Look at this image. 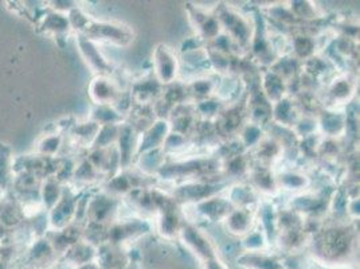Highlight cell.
Instances as JSON below:
<instances>
[{"label": "cell", "mask_w": 360, "mask_h": 269, "mask_svg": "<svg viewBox=\"0 0 360 269\" xmlns=\"http://www.w3.org/2000/svg\"><path fill=\"white\" fill-rule=\"evenodd\" d=\"M238 264L245 269H284V261L276 256L262 252H245L238 257Z\"/></svg>", "instance_id": "cell-4"}, {"label": "cell", "mask_w": 360, "mask_h": 269, "mask_svg": "<svg viewBox=\"0 0 360 269\" xmlns=\"http://www.w3.org/2000/svg\"><path fill=\"white\" fill-rule=\"evenodd\" d=\"M178 236L180 237L181 244L184 245V248L190 254H194L200 263L209 260L211 257L218 256L215 245L211 242L203 232L198 230L193 225L181 226Z\"/></svg>", "instance_id": "cell-1"}, {"label": "cell", "mask_w": 360, "mask_h": 269, "mask_svg": "<svg viewBox=\"0 0 360 269\" xmlns=\"http://www.w3.org/2000/svg\"><path fill=\"white\" fill-rule=\"evenodd\" d=\"M265 234L261 232H250L245 236L243 248L246 252H262L265 249Z\"/></svg>", "instance_id": "cell-5"}, {"label": "cell", "mask_w": 360, "mask_h": 269, "mask_svg": "<svg viewBox=\"0 0 360 269\" xmlns=\"http://www.w3.org/2000/svg\"><path fill=\"white\" fill-rule=\"evenodd\" d=\"M200 264H202V269H229L225 261H222L219 256L211 257V258L200 263Z\"/></svg>", "instance_id": "cell-8"}, {"label": "cell", "mask_w": 360, "mask_h": 269, "mask_svg": "<svg viewBox=\"0 0 360 269\" xmlns=\"http://www.w3.org/2000/svg\"><path fill=\"white\" fill-rule=\"evenodd\" d=\"M153 70L160 85H171L179 73V60L175 51L167 45H158L153 51Z\"/></svg>", "instance_id": "cell-2"}, {"label": "cell", "mask_w": 360, "mask_h": 269, "mask_svg": "<svg viewBox=\"0 0 360 269\" xmlns=\"http://www.w3.org/2000/svg\"><path fill=\"white\" fill-rule=\"evenodd\" d=\"M253 213L249 208L231 209L225 218L226 227L230 234L245 237L253 227Z\"/></svg>", "instance_id": "cell-3"}, {"label": "cell", "mask_w": 360, "mask_h": 269, "mask_svg": "<svg viewBox=\"0 0 360 269\" xmlns=\"http://www.w3.org/2000/svg\"><path fill=\"white\" fill-rule=\"evenodd\" d=\"M277 180L281 182V184L284 183V186L288 187V190H300L308 184V180H305V177L297 175V174H292V173L281 175Z\"/></svg>", "instance_id": "cell-7"}, {"label": "cell", "mask_w": 360, "mask_h": 269, "mask_svg": "<svg viewBox=\"0 0 360 269\" xmlns=\"http://www.w3.org/2000/svg\"><path fill=\"white\" fill-rule=\"evenodd\" d=\"M352 88L347 80H338L335 81L330 88V94L333 101H345L352 94Z\"/></svg>", "instance_id": "cell-6"}]
</instances>
